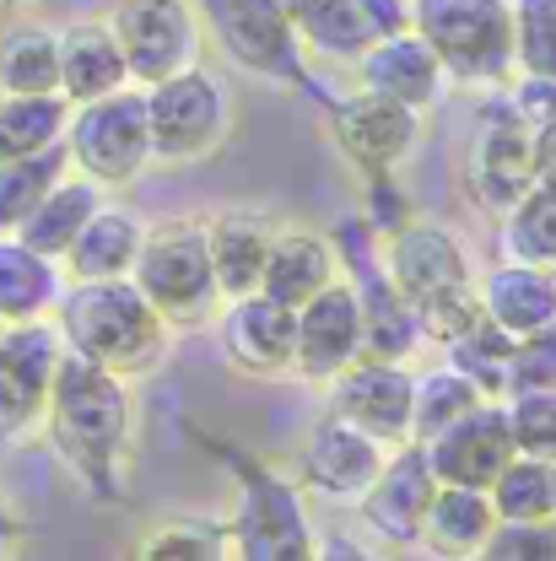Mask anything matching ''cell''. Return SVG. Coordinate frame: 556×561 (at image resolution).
<instances>
[{
  "label": "cell",
  "mask_w": 556,
  "mask_h": 561,
  "mask_svg": "<svg viewBox=\"0 0 556 561\" xmlns=\"http://www.w3.org/2000/svg\"><path fill=\"white\" fill-rule=\"evenodd\" d=\"M427 459H432V476L443 486H470V491H487L502 465L519 454L513 448V432H508V411L502 400H481L470 416H459L449 432H438L432 443H421Z\"/></svg>",
  "instance_id": "21"
},
{
  "label": "cell",
  "mask_w": 556,
  "mask_h": 561,
  "mask_svg": "<svg viewBox=\"0 0 556 561\" xmlns=\"http://www.w3.org/2000/svg\"><path fill=\"white\" fill-rule=\"evenodd\" d=\"M227 470H232V561H314L319 529L308 513V496L297 491L292 476H281L271 459L243 454V448H222Z\"/></svg>",
  "instance_id": "4"
},
{
  "label": "cell",
  "mask_w": 556,
  "mask_h": 561,
  "mask_svg": "<svg viewBox=\"0 0 556 561\" xmlns=\"http://www.w3.org/2000/svg\"><path fill=\"white\" fill-rule=\"evenodd\" d=\"M140 238H146V221L136 210L103 201L87 216V227L76 232L60 271H66V280H125L140 254Z\"/></svg>",
  "instance_id": "28"
},
{
  "label": "cell",
  "mask_w": 556,
  "mask_h": 561,
  "mask_svg": "<svg viewBox=\"0 0 556 561\" xmlns=\"http://www.w3.org/2000/svg\"><path fill=\"white\" fill-rule=\"evenodd\" d=\"M66 291V271L44 254H33L16 232H0V319H49Z\"/></svg>",
  "instance_id": "29"
},
{
  "label": "cell",
  "mask_w": 556,
  "mask_h": 561,
  "mask_svg": "<svg viewBox=\"0 0 556 561\" xmlns=\"http://www.w3.org/2000/svg\"><path fill=\"white\" fill-rule=\"evenodd\" d=\"M195 11H201L206 38L232 70L260 76L271 87H292V92H319L286 0H195Z\"/></svg>",
  "instance_id": "8"
},
{
  "label": "cell",
  "mask_w": 556,
  "mask_h": 561,
  "mask_svg": "<svg viewBox=\"0 0 556 561\" xmlns=\"http://www.w3.org/2000/svg\"><path fill=\"white\" fill-rule=\"evenodd\" d=\"M336 260H341V276L356 291V313H362V356H378V362H411L421 351V324L411 313V302L395 291V280L384 271V254H378V232L367 227V216H347L336 232Z\"/></svg>",
  "instance_id": "10"
},
{
  "label": "cell",
  "mask_w": 556,
  "mask_h": 561,
  "mask_svg": "<svg viewBox=\"0 0 556 561\" xmlns=\"http://www.w3.org/2000/svg\"><path fill=\"white\" fill-rule=\"evenodd\" d=\"M60 356H66V341L55 319L5 324L0 335V448H16L44 426V400H49Z\"/></svg>",
  "instance_id": "13"
},
{
  "label": "cell",
  "mask_w": 556,
  "mask_h": 561,
  "mask_svg": "<svg viewBox=\"0 0 556 561\" xmlns=\"http://www.w3.org/2000/svg\"><path fill=\"white\" fill-rule=\"evenodd\" d=\"M0 92H11V98L60 92V27L11 22L0 33Z\"/></svg>",
  "instance_id": "32"
},
{
  "label": "cell",
  "mask_w": 556,
  "mask_h": 561,
  "mask_svg": "<svg viewBox=\"0 0 556 561\" xmlns=\"http://www.w3.org/2000/svg\"><path fill=\"white\" fill-rule=\"evenodd\" d=\"M465 195L481 216H508L530 190H535V130L513 114L508 98H497L481 108V119L470 125L465 140Z\"/></svg>",
  "instance_id": "11"
},
{
  "label": "cell",
  "mask_w": 556,
  "mask_h": 561,
  "mask_svg": "<svg viewBox=\"0 0 556 561\" xmlns=\"http://www.w3.org/2000/svg\"><path fill=\"white\" fill-rule=\"evenodd\" d=\"M491 529H497V513H491L487 491L443 486V481H438L427 513H421L417 551H427L432 561H470L487 546Z\"/></svg>",
  "instance_id": "27"
},
{
  "label": "cell",
  "mask_w": 556,
  "mask_h": 561,
  "mask_svg": "<svg viewBox=\"0 0 556 561\" xmlns=\"http://www.w3.org/2000/svg\"><path fill=\"white\" fill-rule=\"evenodd\" d=\"M55 330L66 341L70 356L98 362L103 373L140 383L151 378L168 351H173V330L162 324V313L136 291V280H66L60 302H55Z\"/></svg>",
  "instance_id": "2"
},
{
  "label": "cell",
  "mask_w": 556,
  "mask_h": 561,
  "mask_svg": "<svg viewBox=\"0 0 556 561\" xmlns=\"http://www.w3.org/2000/svg\"><path fill=\"white\" fill-rule=\"evenodd\" d=\"M336 276H341V260H336L330 232H314V227H276L271 254H265L260 291L276 297V302H286V308H303L308 297H319Z\"/></svg>",
  "instance_id": "25"
},
{
  "label": "cell",
  "mask_w": 556,
  "mask_h": 561,
  "mask_svg": "<svg viewBox=\"0 0 556 561\" xmlns=\"http://www.w3.org/2000/svg\"><path fill=\"white\" fill-rule=\"evenodd\" d=\"M384 271L395 280V291L411 302L427 346H449L459 330H470L481 319L476 308V265L465 254V243L454 238V227L443 221H400L395 232L378 238Z\"/></svg>",
  "instance_id": "3"
},
{
  "label": "cell",
  "mask_w": 556,
  "mask_h": 561,
  "mask_svg": "<svg viewBox=\"0 0 556 561\" xmlns=\"http://www.w3.org/2000/svg\"><path fill=\"white\" fill-rule=\"evenodd\" d=\"M131 280H136L140 297L162 313V324L173 335L195 330V324H211L216 308H222V291H216V276H211L206 221L201 216H173V221L146 227Z\"/></svg>",
  "instance_id": "6"
},
{
  "label": "cell",
  "mask_w": 556,
  "mask_h": 561,
  "mask_svg": "<svg viewBox=\"0 0 556 561\" xmlns=\"http://www.w3.org/2000/svg\"><path fill=\"white\" fill-rule=\"evenodd\" d=\"M535 389H556V324L519 335L508 346V373H502V400L508 394H535Z\"/></svg>",
  "instance_id": "41"
},
{
  "label": "cell",
  "mask_w": 556,
  "mask_h": 561,
  "mask_svg": "<svg viewBox=\"0 0 556 561\" xmlns=\"http://www.w3.org/2000/svg\"><path fill=\"white\" fill-rule=\"evenodd\" d=\"M470 561H556V518L552 524H497Z\"/></svg>",
  "instance_id": "42"
},
{
  "label": "cell",
  "mask_w": 556,
  "mask_h": 561,
  "mask_svg": "<svg viewBox=\"0 0 556 561\" xmlns=\"http://www.w3.org/2000/svg\"><path fill=\"white\" fill-rule=\"evenodd\" d=\"M513 76H556V0H508Z\"/></svg>",
  "instance_id": "39"
},
{
  "label": "cell",
  "mask_w": 556,
  "mask_h": 561,
  "mask_svg": "<svg viewBox=\"0 0 556 561\" xmlns=\"http://www.w3.org/2000/svg\"><path fill=\"white\" fill-rule=\"evenodd\" d=\"M481 400L487 394L465 373H454L449 362L417 373V389H411V443H432L438 432H449L459 416H470Z\"/></svg>",
  "instance_id": "35"
},
{
  "label": "cell",
  "mask_w": 556,
  "mask_h": 561,
  "mask_svg": "<svg viewBox=\"0 0 556 561\" xmlns=\"http://www.w3.org/2000/svg\"><path fill=\"white\" fill-rule=\"evenodd\" d=\"M120 87H131V70L109 16H76L70 27H60V98L70 108L98 103Z\"/></svg>",
  "instance_id": "24"
},
{
  "label": "cell",
  "mask_w": 556,
  "mask_h": 561,
  "mask_svg": "<svg viewBox=\"0 0 556 561\" xmlns=\"http://www.w3.org/2000/svg\"><path fill=\"white\" fill-rule=\"evenodd\" d=\"M411 389H417L411 362L356 356L341 378L325 383V411L351 421L356 432H367L384 448H400V443H411Z\"/></svg>",
  "instance_id": "16"
},
{
  "label": "cell",
  "mask_w": 556,
  "mask_h": 561,
  "mask_svg": "<svg viewBox=\"0 0 556 561\" xmlns=\"http://www.w3.org/2000/svg\"><path fill=\"white\" fill-rule=\"evenodd\" d=\"M33 0H0V11H27Z\"/></svg>",
  "instance_id": "47"
},
{
  "label": "cell",
  "mask_w": 556,
  "mask_h": 561,
  "mask_svg": "<svg viewBox=\"0 0 556 561\" xmlns=\"http://www.w3.org/2000/svg\"><path fill=\"white\" fill-rule=\"evenodd\" d=\"M384 443H373L367 432H356L351 421L325 416L314 421L292 454V481L303 496L330 502V507H356L362 491L373 486V476L384 470Z\"/></svg>",
  "instance_id": "15"
},
{
  "label": "cell",
  "mask_w": 556,
  "mask_h": 561,
  "mask_svg": "<svg viewBox=\"0 0 556 561\" xmlns=\"http://www.w3.org/2000/svg\"><path fill=\"white\" fill-rule=\"evenodd\" d=\"M11 546H16V524H11V513L0 507V561L11 557Z\"/></svg>",
  "instance_id": "46"
},
{
  "label": "cell",
  "mask_w": 556,
  "mask_h": 561,
  "mask_svg": "<svg viewBox=\"0 0 556 561\" xmlns=\"http://www.w3.org/2000/svg\"><path fill=\"white\" fill-rule=\"evenodd\" d=\"M66 173H70L66 140H60V146H44V151H33V157L0 162V232H16V227L33 216V206H38Z\"/></svg>",
  "instance_id": "36"
},
{
  "label": "cell",
  "mask_w": 556,
  "mask_h": 561,
  "mask_svg": "<svg viewBox=\"0 0 556 561\" xmlns=\"http://www.w3.org/2000/svg\"><path fill=\"white\" fill-rule=\"evenodd\" d=\"M351 70H356L362 92H378V98H389V103H400L411 114H427V108H438L449 98V76L438 66V55L421 44L411 27L378 38L367 55L351 60Z\"/></svg>",
  "instance_id": "22"
},
{
  "label": "cell",
  "mask_w": 556,
  "mask_h": 561,
  "mask_svg": "<svg viewBox=\"0 0 556 561\" xmlns=\"http://www.w3.org/2000/svg\"><path fill=\"white\" fill-rule=\"evenodd\" d=\"M103 206V190L98 184H87L81 173H66L38 206H33V216L16 227V238L33 249V254H44V260H66V249L76 243V232L87 227V216Z\"/></svg>",
  "instance_id": "31"
},
{
  "label": "cell",
  "mask_w": 556,
  "mask_h": 561,
  "mask_svg": "<svg viewBox=\"0 0 556 561\" xmlns=\"http://www.w3.org/2000/svg\"><path fill=\"white\" fill-rule=\"evenodd\" d=\"M70 125V103L60 92H44V98H0V162H16V157H33L44 146H60Z\"/></svg>",
  "instance_id": "34"
},
{
  "label": "cell",
  "mask_w": 556,
  "mask_h": 561,
  "mask_svg": "<svg viewBox=\"0 0 556 561\" xmlns=\"http://www.w3.org/2000/svg\"><path fill=\"white\" fill-rule=\"evenodd\" d=\"M125 561H232V529L206 513H168L131 540Z\"/></svg>",
  "instance_id": "30"
},
{
  "label": "cell",
  "mask_w": 556,
  "mask_h": 561,
  "mask_svg": "<svg viewBox=\"0 0 556 561\" xmlns=\"http://www.w3.org/2000/svg\"><path fill=\"white\" fill-rule=\"evenodd\" d=\"M508 346L513 335H502L491 319H476L470 330H459L449 346H443V362L454 373H465L487 400H502V373H508Z\"/></svg>",
  "instance_id": "38"
},
{
  "label": "cell",
  "mask_w": 556,
  "mask_h": 561,
  "mask_svg": "<svg viewBox=\"0 0 556 561\" xmlns=\"http://www.w3.org/2000/svg\"><path fill=\"white\" fill-rule=\"evenodd\" d=\"M109 27L136 87H157L162 76L201 66L206 55V27L195 0H120L109 11Z\"/></svg>",
  "instance_id": "12"
},
{
  "label": "cell",
  "mask_w": 556,
  "mask_h": 561,
  "mask_svg": "<svg viewBox=\"0 0 556 561\" xmlns=\"http://www.w3.org/2000/svg\"><path fill=\"white\" fill-rule=\"evenodd\" d=\"M70 173H81L98 190H131L151 168V136H146V92L136 81L70 108L66 125Z\"/></svg>",
  "instance_id": "9"
},
{
  "label": "cell",
  "mask_w": 556,
  "mask_h": 561,
  "mask_svg": "<svg viewBox=\"0 0 556 561\" xmlns=\"http://www.w3.org/2000/svg\"><path fill=\"white\" fill-rule=\"evenodd\" d=\"M216 351L243 378H292V346H297V308H286L265 291L227 297L216 308Z\"/></svg>",
  "instance_id": "18"
},
{
  "label": "cell",
  "mask_w": 556,
  "mask_h": 561,
  "mask_svg": "<svg viewBox=\"0 0 556 561\" xmlns=\"http://www.w3.org/2000/svg\"><path fill=\"white\" fill-rule=\"evenodd\" d=\"M497 243H502V260L556 271V190L535 184L508 216H497Z\"/></svg>",
  "instance_id": "37"
},
{
  "label": "cell",
  "mask_w": 556,
  "mask_h": 561,
  "mask_svg": "<svg viewBox=\"0 0 556 561\" xmlns=\"http://www.w3.org/2000/svg\"><path fill=\"white\" fill-rule=\"evenodd\" d=\"M476 308H481V319H491L513 341L535 335V330L556 324V271L497 260L487 276H476Z\"/></svg>",
  "instance_id": "23"
},
{
  "label": "cell",
  "mask_w": 556,
  "mask_h": 561,
  "mask_svg": "<svg viewBox=\"0 0 556 561\" xmlns=\"http://www.w3.org/2000/svg\"><path fill=\"white\" fill-rule=\"evenodd\" d=\"M508 432L513 448L530 459H552L556 465V389H535V394H508Z\"/></svg>",
  "instance_id": "40"
},
{
  "label": "cell",
  "mask_w": 556,
  "mask_h": 561,
  "mask_svg": "<svg viewBox=\"0 0 556 561\" xmlns=\"http://www.w3.org/2000/svg\"><path fill=\"white\" fill-rule=\"evenodd\" d=\"M438 491V476H432V459L421 443H400L384 454V470L373 476V486L362 491L356 502V524L373 546L384 551H417L421 535V513Z\"/></svg>",
  "instance_id": "17"
},
{
  "label": "cell",
  "mask_w": 556,
  "mask_h": 561,
  "mask_svg": "<svg viewBox=\"0 0 556 561\" xmlns=\"http://www.w3.org/2000/svg\"><path fill=\"white\" fill-rule=\"evenodd\" d=\"M325 114H330V136L341 146V157L367 184L395 179L400 162L421 146V114L378 98V92H362V87L325 98Z\"/></svg>",
  "instance_id": "14"
},
{
  "label": "cell",
  "mask_w": 556,
  "mask_h": 561,
  "mask_svg": "<svg viewBox=\"0 0 556 561\" xmlns=\"http://www.w3.org/2000/svg\"><path fill=\"white\" fill-rule=\"evenodd\" d=\"M0 98H5V92H0Z\"/></svg>",
  "instance_id": "49"
},
{
  "label": "cell",
  "mask_w": 556,
  "mask_h": 561,
  "mask_svg": "<svg viewBox=\"0 0 556 561\" xmlns=\"http://www.w3.org/2000/svg\"><path fill=\"white\" fill-rule=\"evenodd\" d=\"M535 184L556 190V125L535 130Z\"/></svg>",
  "instance_id": "45"
},
{
  "label": "cell",
  "mask_w": 556,
  "mask_h": 561,
  "mask_svg": "<svg viewBox=\"0 0 556 561\" xmlns=\"http://www.w3.org/2000/svg\"><path fill=\"white\" fill-rule=\"evenodd\" d=\"M314 561H389V551L373 546V540L356 535V529H325L319 546H314Z\"/></svg>",
  "instance_id": "44"
},
{
  "label": "cell",
  "mask_w": 556,
  "mask_h": 561,
  "mask_svg": "<svg viewBox=\"0 0 556 561\" xmlns=\"http://www.w3.org/2000/svg\"><path fill=\"white\" fill-rule=\"evenodd\" d=\"M497 524H552L556 518V465L513 454L502 476L487 486Z\"/></svg>",
  "instance_id": "33"
},
{
  "label": "cell",
  "mask_w": 556,
  "mask_h": 561,
  "mask_svg": "<svg viewBox=\"0 0 556 561\" xmlns=\"http://www.w3.org/2000/svg\"><path fill=\"white\" fill-rule=\"evenodd\" d=\"M411 33L438 55L449 87H508L513 81V11L508 0H406Z\"/></svg>",
  "instance_id": "5"
},
{
  "label": "cell",
  "mask_w": 556,
  "mask_h": 561,
  "mask_svg": "<svg viewBox=\"0 0 556 561\" xmlns=\"http://www.w3.org/2000/svg\"><path fill=\"white\" fill-rule=\"evenodd\" d=\"M271 238H276V221L260 216V210H222V216H211L206 221L211 276H216L222 302H227V297H249V291H260Z\"/></svg>",
  "instance_id": "26"
},
{
  "label": "cell",
  "mask_w": 556,
  "mask_h": 561,
  "mask_svg": "<svg viewBox=\"0 0 556 561\" xmlns=\"http://www.w3.org/2000/svg\"><path fill=\"white\" fill-rule=\"evenodd\" d=\"M146 92V136H151V168H201L232 136V92L206 70V60L179 76H162Z\"/></svg>",
  "instance_id": "7"
},
{
  "label": "cell",
  "mask_w": 556,
  "mask_h": 561,
  "mask_svg": "<svg viewBox=\"0 0 556 561\" xmlns=\"http://www.w3.org/2000/svg\"><path fill=\"white\" fill-rule=\"evenodd\" d=\"M55 459L76 476V486L92 502L114 507L131 491V443H136V394L125 378L103 373L87 356H60L49 400H44V426Z\"/></svg>",
  "instance_id": "1"
},
{
  "label": "cell",
  "mask_w": 556,
  "mask_h": 561,
  "mask_svg": "<svg viewBox=\"0 0 556 561\" xmlns=\"http://www.w3.org/2000/svg\"><path fill=\"white\" fill-rule=\"evenodd\" d=\"M0 335H5V319H0Z\"/></svg>",
  "instance_id": "48"
},
{
  "label": "cell",
  "mask_w": 556,
  "mask_h": 561,
  "mask_svg": "<svg viewBox=\"0 0 556 561\" xmlns=\"http://www.w3.org/2000/svg\"><path fill=\"white\" fill-rule=\"evenodd\" d=\"M362 356V313L347 276H336L319 297L297 308V346H292V378L325 389Z\"/></svg>",
  "instance_id": "20"
},
{
  "label": "cell",
  "mask_w": 556,
  "mask_h": 561,
  "mask_svg": "<svg viewBox=\"0 0 556 561\" xmlns=\"http://www.w3.org/2000/svg\"><path fill=\"white\" fill-rule=\"evenodd\" d=\"M502 98L513 103V114H519L530 130L556 125V76H513V81L502 87Z\"/></svg>",
  "instance_id": "43"
},
{
  "label": "cell",
  "mask_w": 556,
  "mask_h": 561,
  "mask_svg": "<svg viewBox=\"0 0 556 561\" xmlns=\"http://www.w3.org/2000/svg\"><path fill=\"white\" fill-rule=\"evenodd\" d=\"M286 11L308 55L347 60V66L356 55H367L378 38L411 27L406 0H286Z\"/></svg>",
  "instance_id": "19"
}]
</instances>
